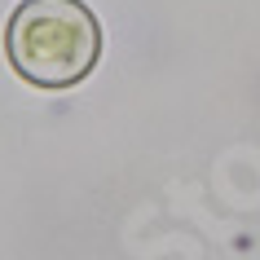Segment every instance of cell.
Here are the masks:
<instances>
[{
  "mask_svg": "<svg viewBox=\"0 0 260 260\" xmlns=\"http://www.w3.org/2000/svg\"><path fill=\"white\" fill-rule=\"evenodd\" d=\"M102 31L80 0H27L9 18V62L40 88H67L97 62Z\"/></svg>",
  "mask_w": 260,
  "mask_h": 260,
  "instance_id": "6da1fadb",
  "label": "cell"
}]
</instances>
